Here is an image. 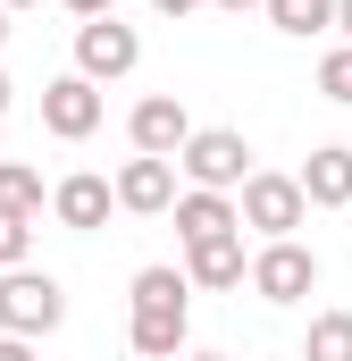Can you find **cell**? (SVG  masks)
Here are the masks:
<instances>
[{"mask_svg": "<svg viewBox=\"0 0 352 361\" xmlns=\"http://www.w3.org/2000/svg\"><path fill=\"white\" fill-rule=\"evenodd\" d=\"M193 277L168 269V261H151V269H134V319H126V345L143 361H176L184 353V319H193Z\"/></svg>", "mask_w": 352, "mask_h": 361, "instance_id": "cell-1", "label": "cell"}, {"mask_svg": "<svg viewBox=\"0 0 352 361\" xmlns=\"http://www.w3.org/2000/svg\"><path fill=\"white\" fill-rule=\"evenodd\" d=\"M68 319V286L51 269H0V336H51Z\"/></svg>", "mask_w": 352, "mask_h": 361, "instance_id": "cell-2", "label": "cell"}, {"mask_svg": "<svg viewBox=\"0 0 352 361\" xmlns=\"http://www.w3.org/2000/svg\"><path fill=\"white\" fill-rule=\"evenodd\" d=\"M176 169H184V185H201V193H244V185H252V143H244L235 126H201V135L176 152Z\"/></svg>", "mask_w": 352, "mask_h": 361, "instance_id": "cell-3", "label": "cell"}, {"mask_svg": "<svg viewBox=\"0 0 352 361\" xmlns=\"http://www.w3.org/2000/svg\"><path fill=\"white\" fill-rule=\"evenodd\" d=\"M235 210H244V227L260 235V244H285L302 219H310V193L302 177H277V169H252V185L235 193Z\"/></svg>", "mask_w": 352, "mask_h": 361, "instance_id": "cell-4", "label": "cell"}, {"mask_svg": "<svg viewBox=\"0 0 352 361\" xmlns=\"http://www.w3.org/2000/svg\"><path fill=\"white\" fill-rule=\"evenodd\" d=\"M134 59H143V34H134L118 8L76 25V76H92V85H118V76H134Z\"/></svg>", "mask_w": 352, "mask_h": 361, "instance_id": "cell-5", "label": "cell"}, {"mask_svg": "<svg viewBox=\"0 0 352 361\" xmlns=\"http://www.w3.org/2000/svg\"><path fill=\"white\" fill-rule=\"evenodd\" d=\"M310 286H319V252H310L302 235H285V244H260V252H252V294H260V302L285 311V302H302Z\"/></svg>", "mask_w": 352, "mask_h": 361, "instance_id": "cell-6", "label": "cell"}, {"mask_svg": "<svg viewBox=\"0 0 352 361\" xmlns=\"http://www.w3.org/2000/svg\"><path fill=\"white\" fill-rule=\"evenodd\" d=\"M126 135H134V152H151V160H176V152H184L201 126L184 118V101H176V92H143V101H134V118H126Z\"/></svg>", "mask_w": 352, "mask_h": 361, "instance_id": "cell-7", "label": "cell"}, {"mask_svg": "<svg viewBox=\"0 0 352 361\" xmlns=\"http://www.w3.org/2000/svg\"><path fill=\"white\" fill-rule=\"evenodd\" d=\"M184 169L176 160H151V152H134L126 169H118V210H134V219H160V210H176V193H184Z\"/></svg>", "mask_w": 352, "mask_h": 361, "instance_id": "cell-8", "label": "cell"}, {"mask_svg": "<svg viewBox=\"0 0 352 361\" xmlns=\"http://www.w3.org/2000/svg\"><path fill=\"white\" fill-rule=\"evenodd\" d=\"M42 126H51L59 143H84L92 126H101V85H92V76H51V85H42Z\"/></svg>", "mask_w": 352, "mask_h": 361, "instance_id": "cell-9", "label": "cell"}, {"mask_svg": "<svg viewBox=\"0 0 352 361\" xmlns=\"http://www.w3.org/2000/svg\"><path fill=\"white\" fill-rule=\"evenodd\" d=\"M109 210H118V185L92 177V169H76V177L51 185V219L59 227H76V235H92V227H109Z\"/></svg>", "mask_w": 352, "mask_h": 361, "instance_id": "cell-10", "label": "cell"}, {"mask_svg": "<svg viewBox=\"0 0 352 361\" xmlns=\"http://www.w3.org/2000/svg\"><path fill=\"white\" fill-rule=\"evenodd\" d=\"M176 235H184V244L244 235V210H235V193H201V185H184V193H176Z\"/></svg>", "mask_w": 352, "mask_h": 361, "instance_id": "cell-11", "label": "cell"}, {"mask_svg": "<svg viewBox=\"0 0 352 361\" xmlns=\"http://www.w3.org/2000/svg\"><path fill=\"white\" fill-rule=\"evenodd\" d=\"M184 277H193V286H210V294H227V286H252V252H244V235L184 244Z\"/></svg>", "mask_w": 352, "mask_h": 361, "instance_id": "cell-12", "label": "cell"}, {"mask_svg": "<svg viewBox=\"0 0 352 361\" xmlns=\"http://www.w3.org/2000/svg\"><path fill=\"white\" fill-rule=\"evenodd\" d=\"M302 193L310 210H352V143H319L302 160Z\"/></svg>", "mask_w": 352, "mask_h": 361, "instance_id": "cell-13", "label": "cell"}, {"mask_svg": "<svg viewBox=\"0 0 352 361\" xmlns=\"http://www.w3.org/2000/svg\"><path fill=\"white\" fill-rule=\"evenodd\" d=\"M336 8H344V0H268V25L294 34V42H310V34L336 25Z\"/></svg>", "mask_w": 352, "mask_h": 361, "instance_id": "cell-14", "label": "cell"}, {"mask_svg": "<svg viewBox=\"0 0 352 361\" xmlns=\"http://www.w3.org/2000/svg\"><path fill=\"white\" fill-rule=\"evenodd\" d=\"M302 361H352V311H319L302 336Z\"/></svg>", "mask_w": 352, "mask_h": 361, "instance_id": "cell-15", "label": "cell"}, {"mask_svg": "<svg viewBox=\"0 0 352 361\" xmlns=\"http://www.w3.org/2000/svg\"><path fill=\"white\" fill-rule=\"evenodd\" d=\"M42 177L25 169V160H0V210H17V219H42Z\"/></svg>", "mask_w": 352, "mask_h": 361, "instance_id": "cell-16", "label": "cell"}, {"mask_svg": "<svg viewBox=\"0 0 352 361\" xmlns=\"http://www.w3.org/2000/svg\"><path fill=\"white\" fill-rule=\"evenodd\" d=\"M319 92H327L336 109H352V42H336V51L319 59Z\"/></svg>", "mask_w": 352, "mask_h": 361, "instance_id": "cell-17", "label": "cell"}, {"mask_svg": "<svg viewBox=\"0 0 352 361\" xmlns=\"http://www.w3.org/2000/svg\"><path fill=\"white\" fill-rule=\"evenodd\" d=\"M25 252H34V219L0 210V269H25Z\"/></svg>", "mask_w": 352, "mask_h": 361, "instance_id": "cell-18", "label": "cell"}, {"mask_svg": "<svg viewBox=\"0 0 352 361\" xmlns=\"http://www.w3.org/2000/svg\"><path fill=\"white\" fill-rule=\"evenodd\" d=\"M0 361H34V336H0Z\"/></svg>", "mask_w": 352, "mask_h": 361, "instance_id": "cell-19", "label": "cell"}, {"mask_svg": "<svg viewBox=\"0 0 352 361\" xmlns=\"http://www.w3.org/2000/svg\"><path fill=\"white\" fill-rule=\"evenodd\" d=\"M151 8H160V17H193L201 0H151Z\"/></svg>", "mask_w": 352, "mask_h": 361, "instance_id": "cell-20", "label": "cell"}, {"mask_svg": "<svg viewBox=\"0 0 352 361\" xmlns=\"http://www.w3.org/2000/svg\"><path fill=\"white\" fill-rule=\"evenodd\" d=\"M68 8H76V17H109L118 0H68Z\"/></svg>", "mask_w": 352, "mask_h": 361, "instance_id": "cell-21", "label": "cell"}, {"mask_svg": "<svg viewBox=\"0 0 352 361\" xmlns=\"http://www.w3.org/2000/svg\"><path fill=\"white\" fill-rule=\"evenodd\" d=\"M210 8H235V17H244V8H268V0H210Z\"/></svg>", "mask_w": 352, "mask_h": 361, "instance_id": "cell-22", "label": "cell"}, {"mask_svg": "<svg viewBox=\"0 0 352 361\" xmlns=\"http://www.w3.org/2000/svg\"><path fill=\"white\" fill-rule=\"evenodd\" d=\"M336 34H344V42H352V0H344V8H336Z\"/></svg>", "mask_w": 352, "mask_h": 361, "instance_id": "cell-23", "label": "cell"}, {"mask_svg": "<svg viewBox=\"0 0 352 361\" xmlns=\"http://www.w3.org/2000/svg\"><path fill=\"white\" fill-rule=\"evenodd\" d=\"M8 17H17V8H8V0H0V42H8Z\"/></svg>", "mask_w": 352, "mask_h": 361, "instance_id": "cell-24", "label": "cell"}, {"mask_svg": "<svg viewBox=\"0 0 352 361\" xmlns=\"http://www.w3.org/2000/svg\"><path fill=\"white\" fill-rule=\"evenodd\" d=\"M8 92H17V85H8V76H0V118H8Z\"/></svg>", "mask_w": 352, "mask_h": 361, "instance_id": "cell-25", "label": "cell"}, {"mask_svg": "<svg viewBox=\"0 0 352 361\" xmlns=\"http://www.w3.org/2000/svg\"><path fill=\"white\" fill-rule=\"evenodd\" d=\"M184 361H227V353H184Z\"/></svg>", "mask_w": 352, "mask_h": 361, "instance_id": "cell-26", "label": "cell"}, {"mask_svg": "<svg viewBox=\"0 0 352 361\" xmlns=\"http://www.w3.org/2000/svg\"><path fill=\"white\" fill-rule=\"evenodd\" d=\"M8 8H42V0H8Z\"/></svg>", "mask_w": 352, "mask_h": 361, "instance_id": "cell-27", "label": "cell"}]
</instances>
